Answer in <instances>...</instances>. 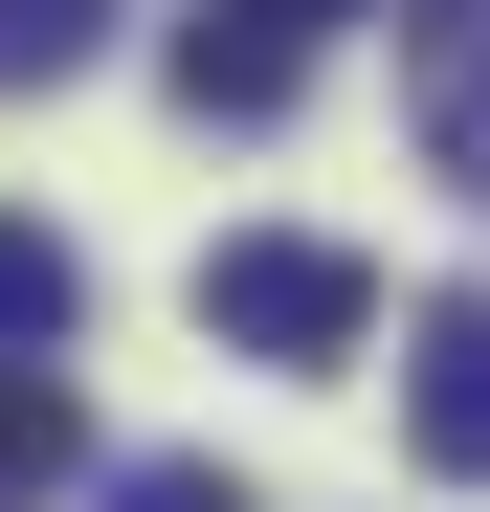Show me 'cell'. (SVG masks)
Instances as JSON below:
<instances>
[{"label": "cell", "instance_id": "5b68a950", "mask_svg": "<svg viewBox=\"0 0 490 512\" xmlns=\"http://www.w3.org/2000/svg\"><path fill=\"white\" fill-rule=\"evenodd\" d=\"M67 334H90V245H67V223H0V357L67 379Z\"/></svg>", "mask_w": 490, "mask_h": 512}, {"label": "cell", "instance_id": "7a4b0ae2", "mask_svg": "<svg viewBox=\"0 0 490 512\" xmlns=\"http://www.w3.org/2000/svg\"><path fill=\"white\" fill-rule=\"evenodd\" d=\"M401 446L446 490H490V290H424L401 312Z\"/></svg>", "mask_w": 490, "mask_h": 512}, {"label": "cell", "instance_id": "277c9868", "mask_svg": "<svg viewBox=\"0 0 490 512\" xmlns=\"http://www.w3.org/2000/svg\"><path fill=\"white\" fill-rule=\"evenodd\" d=\"M290 90H312V45H290V23H245V0H201V23H179V112H245V134H268Z\"/></svg>", "mask_w": 490, "mask_h": 512}, {"label": "cell", "instance_id": "8992f818", "mask_svg": "<svg viewBox=\"0 0 490 512\" xmlns=\"http://www.w3.org/2000/svg\"><path fill=\"white\" fill-rule=\"evenodd\" d=\"M45 490H90V401L45 357H0V512H45Z\"/></svg>", "mask_w": 490, "mask_h": 512}, {"label": "cell", "instance_id": "6da1fadb", "mask_svg": "<svg viewBox=\"0 0 490 512\" xmlns=\"http://www.w3.org/2000/svg\"><path fill=\"white\" fill-rule=\"evenodd\" d=\"M201 334H223V357H357V334H379V268H357V245H312V223H245V245H201Z\"/></svg>", "mask_w": 490, "mask_h": 512}, {"label": "cell", "instance_id": "ba28073f", "mask_svg": "<svg viewBox=\"0 0 490 512\" xmlns=\"http://www.w3.org/2000/svg\"><path fill=\"white\" fill-rule=\"evenodd\" d=\"M90 512H245V490H223V468H112Z\"/></svg>", "mask_w": 490, "mask_h": 512}, {"label": "cell", "instance_id": "9c48e42d", "mask_svg": "<svg viewBox=\"0 0 490 512\" xmlns=\"http://www.w3.org/2000/svg\"><path fill=\"white\" fill-rule=\"evenodd\" d=\"M245 23H290V45H312V23H335V0H245Z\"/></svg>", "mask_w": 490, "mask_h": 512}, {"label": "cell", "instance_id": "52a82bcc", "mask_svg": "<svg viewBox=\"0 0 490 512\" xmlns=\"http://www.w3.org/2000/svg\"><path fill=\"white\" fill-rule=\"evenodd\" d=\"M90 45H112V0H0V90H67Z\"/></svg>", "mask_w": 490, "mask_h": 512}, {"label": "cell", "instance_id": "3957f363", "mask_svg": "<svg viewBox=\"0 0 490 512\" xmlns=\"http://www.w3.org/2000/svg\"><path fill=\"white\" fill-rule=\"evenodd\" d=\"M401 90H424V156L490 201V0H424V23H401Z\"/></svg>", "mask_w": 490, "mask_h": 512}]
</instances>
